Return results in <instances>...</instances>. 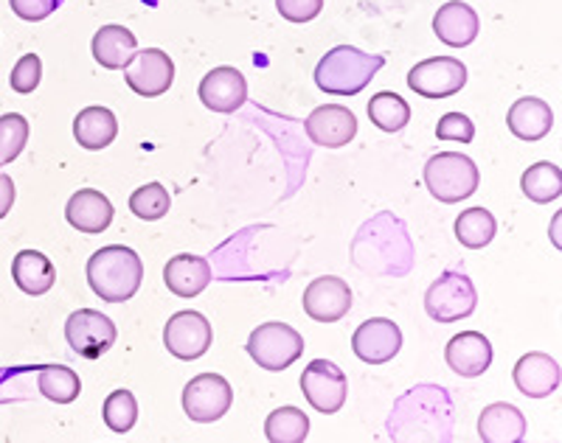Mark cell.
Here are the masks:
<instances>
[{
	"label": "cell",
	"instance_id": "1",
	"mask_svg": "<svg viewBox=\"0 0 562 443\" xmlns=\"http://www.w3.org/2000/svg\"><path fill=\"white\" fill-rule=\"evenodd\" d=\"M453 405L436 385H419L394 405L389 418V435L394 441H450Z\"/></svg>",
	"mask_w": 562,
	"mask_h": 443
},
{
	"label": "cell",
	"instance_id": "2",
	"mask_svg": "<svg viewBox=\"0 0 562 443\" xmlns=\"http://www.w3.org/2000/svg\"><path fill=\"white\" fill-rule=\"evenodd\" d=\"M351 259L371 275H405L414 264V245L403 222L380 214L363 225L351 245Z\"/></svg>",
	"mask_w": 562,
	"mask_h": 443
},
{
	"label": "cell",
	"instance_id": "3",
	"mask_svg": "<svg viewBox=\"0 0 562 443\" xmlns=\"http://www.w3.org/2000/svg\"><path fill=\"white\" fill-rule=\"evenodd\" d=\"M144 281V261L124 245L97 250L88 261V284L108 304H124L135 298Z\"/></svg>",
	"mask_w": 562,
	"mask_h": 443
},
{
	"label": "cell",
	"instance_id": "4",
	"mask_svg": "<svg viewBox=\"0 0 562 443\" xmlns=\"http://www.w3.org/2000/svg\"><path fill=\"white\" fill-rule=\"evenodd\" d=\"M385 57L360 52L355 45H338L326 52L315 68V84L329 95H358L383 70Z\"/></svg>",
	"mask_w": 562,
	"mask_h": 443
},
{
	"label": "cell",
	"instance_id": "5",
	"mask_svg": "<svg viewBox=\"0 0 562 443\" xmlns=\"http://www.w3.org/2000/svg\"><path fill=\"white\" fill-rule=\"evenodd\" d=\"M479 166L467 155L439 152L425 163V185L445 205H453L479 191Z\"/></svg>",
	"mask_w": 562,
	"mask_h": 443
},
{
	"label": "cell",
	"instance_id": "6",
	"mask_svg": "<svg viewBox=\"0 0 562 443\" xmlns=\"http://www.w3.org/2000/svg\"><path fill=\"white\" fill-rule=\"evenodd\" d=\"M248 354L265 371H288L304 354V337L288 323H262L250 331Z\"/></svg>",
	"mask_w": 562,
	"mask_h": 443
},
{
	"label": "cell",
	"instance_id": "7",
	"mask_svg": "<svg viewBox=\"0 0 562 443\" xmlns=\"http://www.w3.org/2000/svg\"><path fill=\"white\" fill-rule=\"evenodd\" d=\"M479 306V295H475V286L470 281V275L464 273H445L430 284L428 295H425V311H428L430 320L436 323H456V320H464L470 317Z\"/></svg>",
	"mask_w": 562,
	"mask_h": 443
},
{
	"label": "cell",
	"instance_id": "8",
	"mask_svg": "<svg viewBox=\"0 0 562 443\" xmlns=\"http://www.w3.org/2000/svg\"><path fill=\"white\" fill-rule=\"evenodd\" d=\"M301 393L313 405V410L333 416V412L344 410L346 396H349V382H346V374L335 362L315 360L301 374Z\"/></svg>",
	"mask_w": 562,
	"mask_h": 443
},
{
	"label": "cell",
	"instance_id": "9",
	"mask_svg": "<svg viewBox=\"0 0 562 443\" xmlns=\"http://www.w3.org/2000/svg\"><path fill=\"white\" fill-rule=\"evenodd\" d=\"M115 337L119 331H115L113 320L97 309L74 311L65 323V340L70 342V351L85 360H99L102 354H108Z\"/></svg>",
	"mask_w": 562,
	"mask_h": 443
},
{
	"label": "cell",
	"instance_id": "10",
	"mask_svg": "<svg viewBox=\"0 0 562 443\" xmlns=\"http://www.w3.org/2000/svg\"><path fill=\"white\" fill-rule=\"evenodd\" d=\"M234 405V390L220 374H200L194 376L183 390V410L186 416L198 424H214Z\"/></svg>",
	"mask_w": 562,
	"mask_h": 443
},
{
	"label": "cell",
	"instance_id": "11",
	"mask_svg": "<svg viewBox=\"0 0 562 443\" xmlns=\"http://www.w3.org/2000/svg\"><path fill=\"white\" fill-rule=\"evenodd\" d=\"M467 84V68L456 57H434L414 65L408 73V88L425 99H450Z\"/></svg>",
	"mask_w": 562,
	"mask_h": 443
},
{
	"label": "cell",
	"instance_id": "12",
	"mask_svg": "<svg viewBox=\"0 0 562 443\" xmlns=\"http://www.w3.org/2000/svg\"><path fill=\"white\" fill-rule=\"evenodd\" d=\"M211 340H214V331L200 311H178L169 317L164 329V345L169 354L183 362L200 360L211 349Z\"/></svg>",
	"mask_w": 562,
	"mask_h": 443
},
{
	"label": "cell",
	"instance_id": "13",
	"mask_svg": "<svg viewBox=\"0 0 562 443\" xmlns=\"http://www.w3.org/2000/svg\"><path fill=\"white\" fill-rule=\"evenodd\" d=\"M124 82L130 84V90L135 95H144V99L164 95L175 82L172 59H169L167 52H160V48L138 52L133 57V63L124 68Z\"/></svg>",
	"mask_w": 562,
	"mask_h": 443
},
{
	"label": "cell",
	"instance_id": "14",
	"mask_svg": "<svg viewBox=\"0 0 562 443\" xmlns=\"http://www.w3.org/2000/svg\"><path fill=\"white\" fill-rule=\"evenodd\" d=\"M403 349V331L394 320L371 317L351 337V351L366 365H385Z\"/></svg>",
	"mask_w": 562,
	"mask_h": 443
},
{
	"label": "cell",
	"instance_id": "15",
	"mask_svg": "<svg viewBox=\"0 0 562 443\" xmlns=\"http://www.w3.org/2000/svg\"><path fill=\"white\" fill-rule=\"evenodd\" d=\"M304 311L318 323H338L351 309V289L344 279L321 275L304 289Z\"/></svg>",
	"mask_w": 562,
	"mask_h": 443
},
{
	"label": "cell",
	"instance_id": "16",
	"mask_svg": "<svg viewBox=\"0 0 562 443\" xmlns=\"http://www.w3.org/2000/svg\"><path fill=\"white\" fill-rule=\"evenodd\" d=\"M304 129H307L313 144L326 146V149H340L358 135V118L344 104H324V107H315L310 113V118L304 121Z\"/></svg>",
	"mask_w": 562,
	"mask_h": 443
},
{
	"label": "cell",
	"instance_id": "17",
	"mask_svg": "<svg viewBox=\"0 0 562 443\" xmlns=\"http://www.w3.org/2000/svg\"><path fill=\"white\" fill-rule=\"evenodd\" d=\"M198 93L205 107L214 110V113L228 115L237 113L245 104V99H248V82H245V77L237 68L223 65V68H214L211 73H205Z\"/></svg>",
	"mask_w": 562,
	"mask_h": 443
},
{
	"label": "cell",
	"instance_id": "18",
	"mask_svg": "<svg viewBox=\"0 0 562 443\" xmlns=\"http://www.w3.org/2000/svg\"><path fill=\"white\" fill-rule=\"evenodd\" d=\"M512 379H515V387L529 399H546L560 387V362L554 356L543 354V351H531V354L520 356L515 371H512Z\"/></svg>",
	"mask_w": 562,
	"mask_h": 443
},
{
	"label": "cell",
	"instance_id": "19",
	"mask_svg": "<svg viewBox=\"0 0 562 443\" xmlns=\"http://www.w3.org/2000/svg\"><path fill=\"white\" fill-rule=\"evenodd\" d=\"M445 360L453 367V374L464 376V379H475V376L490 371L492 342L481 331H461L448 342Z\"/></svg>",
	"mask_w": 562,
	"mask_h": 443
},
{
	"label": "cell",
	"instance_id": "20",
	"mask_svg": "<svg viewBox=\"0 0 562 443\" xmlns=\"http://www.w3.org/2000/svg\"><path fill=\"white\" fill-rule=\"evenodd\" d=\"M479 14L473 7H467L464 0H450L436 12L434 18V32L450 48H467L479 37Z\"/></svg>",
	"mask_w": 562,
	"mask_h": 443
},
{
	"label": "cell",
	"instance_id": "21",
	"mask_svg": "<svg viewBox=\"0 0 562 443\" xmlns=\"http://www.w3.org/2000/svg\"><path fill=\"white\" fill-rule=\"evenodd\" d=\"M65 219L82 234H104L113 222V203L97 189H82L68 200Z\"/></svg>",
	"mask_w": 562,
	"mask_h": 443
},
{
	"label": "cell",
	"instance_id": "22",
	"mask_svg": "<svg viewBox=\"0 0 562 443\" xmlns=\"http://www.w3.org/2000/svg\"><path fill=\"white\" fill-rule=\"evenodd\" d=\"M164 281H167L169 292L178 295V298H198L200 292L211 284L209 259L192 253L175 255L164 266Z\"/></svg>",
	"mask_w": 562,
	"mask_h": 443
},
{
	"label": "cell",
	"instance_id": "23",
	"mask_svg": "<svg viewBox=\"0 0 562 443\" xmlns=\"http://www.w3.org/2000/svg\"><path fill=\"white\" fill-rule=\"evenodd\" d=\"M506 124H509V133L520 140H543L546 135L554 127V113H551L549 104L543 99H535V95H524L509 107L506 115Z\"/></svg>",
	"mask_w": 562,
	"mask_h": 443
},
{
	"label": "cell",
	"instance_id": "24",
	"mask_svg": "<svg viewBox=\"0 0 562 443\" xmlns=\"http://www.w3.org/2000/svg\"><path fill=\"white\" fill-rule=\"evenodd\" d=\"M12 279L20 292H26L32 298H40L45 292H52L57 284V270L52 259L40 250H20L12 261Z\"/></svg>",
	"mask_w": 562,
	"mask_h": 443
},
{
	"label": "cell",
	"instance_id": "25",
	"mask_svg": "<svg viewBox=\"0 0 562 443\" xmlns=\"http://www.w3.org/2000/svg\"><path fill=\"white\" fill-rule=\"evenodd\" d=\"M479 438L484 443H520L526 438V418L515 405L484 407L479 418Z\"/></svg>",
	"mask_w": 562,
	"mask_h": 443
},
{
	"label": "cell",
	"instance_id": "26",
	"mask_svg": "<svg viewBox=\"0 0 562 443\" xmlns=\"http://www.w3.org/2000/svg\"><path fill=\"white\" fill-rule=\"evenodd\" d=\"M93 59L108 70H124L138 54V39L124 26H104L93 34Z\"/></svg>",
	"mask_w": 562,
	"mask_h": 443
},
{
	"label": "cell",
	"instance_id": "27",
	"mask_svg": "<svg viewBox=\"0 0 562 443\" xmlns=\"http://www.w3.org/2000/svg\"><path fill=\"white\" fill-rule=\"evenodd\" d=\"M74 135H77L79 146L99 152L104 146H110L119 135V121L108 107H85L82 113L74 118Z\"/></svg>",
	"mask_w": 562,
	"mask_h": 443
},
{
	"label": "cell",
	"instance_id": "28",
	"mask_svg": "<svg viewBox=\"0 0 562 443\" xmlns=\"http://www.w3.org/2000/svg\"><path fill=\"white\" fill-rule=\"evenodd\" d=\"M520 189L529 196L531 203L546 205L560 200L562 194V171L557 163H535L524 171Z\"/></svg>",
	"mask_w": 562,
	"mask_h": 443
},
{
	"label": "cell",
	"instance_id": "29",
	"mask_svg": "<svg viewBox=\"0 0 562 443\" xmlns=\"http://www.w3.org/2000/svg\"><path fill=\"white\" fill-rule=\"evenodd\" d=\"M310 435V418L299 407H279L265 421V438L270 443H304Z\"/></svg>",
	"mask_w": 562,
	"mask_h": 443
},
{
	"label": "cell",
	"instance_id": "30",
	"mask_svg": "<svg viewBox=\"0 0 562 443\" xmlns=\"http://www.w3.org/2000/svg\"><path fill=\"white\" fill-rule=\"evenodd\" d=\"M498 234V222L486 208H467L456 219V239L470 250L486 248Z\"/></svg>",
	"mask_w": 562,
	"mask_h": 443
},
{
	"label": "cell",
	"instance_id": "31",
	"mask_svg": "<svg viewBox=\"0 0 562 443\" xmlns=\"http://www.w3.org/2000/svg\"><path fill=\"white\" fill-rule=\"evenodd\" d=\"M369 118L371 124L378 129H383V133H400V129L408 127L411 107L400 93L383 90V93L371 95Z\"/></svg>",
	"mask_w": 562,
	"mask_h": 443
},
{
	"label": "cell",
	"instance_id": "32",
	"mask_svg": "<svg viewBox=\"0 0 562 443\" xmlns=\"http://www.w3.org/2000/svg\"><path fill=\"white\" fill-rule=\"evenodd\" d=\"M37 387L45 399L57 401V405H70V401H77L79 393H82V382H79V376L65 365L40 367Z\"/></svg>",
	"mask_w": 562,
	"mask_h": 443
},
{
	"label": "cell",
	"instance_id": "33",
	"mask_svg": "<svg viewBox=\"0 0 562 443\" xmlns=\"http://www.w3.org/2000/svg\"><path fill=\"white\" fill-rule=\"evenodd\" d=\"M102 418L104 424L110 427V432H115V435H127L135 427V421H138V401H135V396L130 390H113L108 399H104Z\"/></svg>",
	"mask_w": 562,
	"mask_h": 443
},
{
	"label": "cell",
	"instance_id": "34",
	"mask_svg": "<svg viewBox=\"0 0 562 443\" xmlns=\"http://www.w3.org/2000/svg\"><path fill=\"white\" fill-rule=\"evenodd\" d=\"M169 205H172L169 191L160 183L140 185V189H135L133 196H130V211L144 222L164 219V216L169 214Z\"/></svg>",
	"mask_w": 562,
	"mask_h": 443
},
{
	"label": "cell",
	"instance_id": "35",
	"mask_svg": "<svg viewBox=\"0 0 562 443\" xmlns=\"http://www.w3.org/2000/svg\"><path fill=\"white\" fill-rule=\"evenodd\" d=\"M29 121L20 113H9L0 118V166H9L26 149Z\"/></svg>",
	"mask_w": 562,
	"mask_h": 443
},
{
	"label": "cell",
	"instance_id": "36",
	"mask_svg": "<svg viewBox=\"0 0 562 443\" xmlns=\"http://www.w3.org/2000/svg\"><path fill=\"white\" fill-rule=\"evenodd\" d=\"M40 79H43V63H40L37 54H26V57H20L18 65L12 68L9 84H12L14 93L29 95L37 90Z\"/></svg>",
	"mask_w": 562,
	"mask_h": 443
},
{
	"label": "cell",
	"instance_id": "37",
	"mask_svg": "<svg viewBox=\"0 0 562 443\" xmlns=\"http://www.w3.org/2000/svg\"><path fill=\"white\" fill-rule=\"evenodd\" d=\"M436 138L453 140V144H470L475 138L473 118H467L464 113L441 115L439 124H436Z\"/></svg>",
	"mask_w": 562,
	"mask_h": 443
},
{
	"label": "cell",
	"instance_id": "38",
	"mask_svg": "<svg viewBox=\"0 0 562 443\" xmlns=\"http://www.w3.org/2000/svg\"><path fill=\"white\" fill-rule=\"evenodd\" d=\"M276 9L290 23H310L321 14L324 0H276Z\"/></svg>",
	"mask_w": 562,
	"mask_h": 443
},
{
	"label": "cell",
	"instance_id": "39",
	"mask_svg": "<svg viewBox=\"0 0 562 443\" xmlns=\"http://www.w3.org/2000/svg\"><path fill=\"white\" fill-rule=\"evenodd\" d=\"M57 3L59 0H9L12 12L20 20H29V23H37V20L48 18L57 9Z\"/></svg>",
	"mask_w": 562,
	"mask_h": 443
},
{
	"label": "cell",
	"instance_id": "40",
	"mask_svg": "<svg viewBox=\"0 0 562 443\" xmlns=\"http://www.w3.org/2000/svg\"><path fill=\"white\" fill-rule=\"evenodd\" d=\"M12 205H14V183L12 178L0 174V219L12 211Z\"/></svg>",
	"mask_w": 562,
	"mask_h": 443
}]
</instances>
